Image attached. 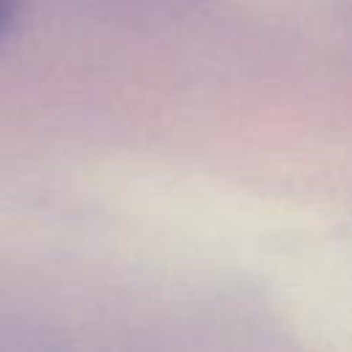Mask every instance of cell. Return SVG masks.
Here are the masks:
<instances>
[{
	"instance_id": "1",
	"label": "cell",
	"mask_w": 352,
	"mask_h": 352,
	"mask_svg": "<svg viewBox=\"0 0 352 352\" xmlns=\"http://www.w3.org/2000/svg\"><path fill=\"white\" fill-rule=\"evenodd\" d=\"M11 16H14V0H0V33L8 28Z\"/></svg>"
}]
</instances>
